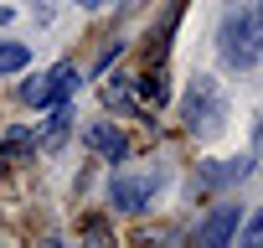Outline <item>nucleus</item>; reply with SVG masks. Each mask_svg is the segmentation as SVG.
Instances as JSON below:
<instances>
[{
	"instance_id": "6",
	"label": "nucleus",
	"mask_w": 263,
	"mask_h": 248,
	"mask_svg": "<svg viewBox=\"0 0 263 248\" xmlns=\"http://www.w3.org/2000/svg\"><path fill=\"white\" fill-rule=\"evenodd\" d=\"M88 145H93L103 161H124V155H129V140H124L119 124H88Z\"/></svg>"
},
{
	"instance_id": "3",
	"label": "nucleus",
	"mask_w": 263,
	"mask_h": 248,
	"mask_svg": "<svg viewBox=\"0 0 263 248\" xmlns=\"http://www.w3.org/2000/svg\"><path fill=\"white\" fill-rule=\"evenodd\" d=\"M72 83H78L72 62H57L52 73H42V78H31V83L21 88V103H31V109H42V103H62V98L72 93Z\"/></svg>"
},
{
	"instance_id": "12",
	"label": "nucleus",
	"mask_w": 263,
	"mask_h": 248,
	"mask_svg": "<svg viewBox=\"0 0 263 248\" xmlns=\"http://www.w3.org/2000/svg\"><path fill=\"white\" fill-rule=\"evenodd\" d=\"M6 21H11V6H0V26H6Z\"/></svg>"
},
{
	"instance_id": "10",
	"label": "nucleus",
	"mask_w": 263,
	"mask_h": 248,
	"mask_svg": "<svg viewBox=\"0 0 263 248\" xmlns=\"http://www.w3.org/2000/svg\"><path fill=\"white\" fill-rule=\"evenodd\" d=\"M237 248H263V207L242 222V233H237Z\"/></svg>"
},
{
	"instance_id": "5",
	"label": "nucleus",
	"mask_w": 263,
	"mask_h": 248,
	"mask_svg": "<svg viewBox=\"0 0 263 248\" xmlns=\"http://www.w3.org/2000/svg\"><path fill=\"white\" fill-rule=\"evenodd\" d=\"M237 238V207H212V217L196 227V248H227Z\"/></svg>"
},
{
	"instance_id": "13",
	"label": "nucleus",
	"mask_w": 263,
	"mask_h": 248,
	"mask_svg": "<svg viewBox=\"0 0 263 248\" xmlns=\"http://www.w3.org/2000/svg\"><path fill=\"white\" fill-rule=\"evenodd\" d=\"M83 6H108V0H83Z\"/></svg>"
},
{
	"instance_id": "4",
	"label": "nucleus",
	"mask_w": 263,
	"mask_h": 248,
	"mask_svg": "<svg viewBox=\"0 0 263 248\" xmlns=\"http://www.w3.org/2000/svg\"><path fill=\"white\" fill-rule=\"evenodd\" d=\"M155 191H160V176H114L108 202H114V207H124V212H140Z\"/></svg>"
},
{
	"instance_id": "9",
	"label": "nucleus",
	"mask_w": 263,
	"mask_h": 248,
	"mask_svg": "<svg viewBox=\"0 0 263 248\" xmlns=\"http://www.w3.org/2000/svg\"><path fill=\"white\" fill-rule=\"evenodd\" d=\"M31 145H36V135H31V130H11V135H6V145H0V161H16V155H26Z\"/></svg>"
},
{
	"instance_id": "8",
	"label": "nucleus",
	"mask_w": 263,
	"mask_h": 248,
	"mask_svg": "<svg viewBox=\"0 0 263 248\" xmlns=\"http://www.w3.org/2000/svg\"><path fill=\"white\" fill-rule=\"evenodd\" d=\"M67 124H72V114H67V109H57V114H52V124L42 130V140H36V145H42V150H57V145H62V135H67Z\"/></svg>"
},
{
	"instance_id": "7",
	"label": "nucleus",
	"mask_w": 263,
	"mask_h": 248,
	"mask_svg": "<svg viewBox=\"0 0 263 248\" xmlns=\"http://www.w3.org/2000/svg\"><path fill=\"white\" fill-rule=\"evenodd\" d=\"M31 62V47L26 42H0V73H21Z\"/></svg>"
},
{
	"instance_id": "1",
	"label": "nucleus",
	"mask_w": 263,
	"mask_h": 248,
	"mask_svg": "<svg viewBox=\"0 0 263 248\" xmlns=\"http://www.w3.org/2000/svg\"><path fill=\"white\" fill-rule=\"evenodd\" d=\"M217 47L227 67H253L263 57V0H232L217 26Z\"/></svg>"
},
{
	"instance_id": "11",
	"label": "nucleus",
	"mask_w": 263,
	"mask_h": 248,
	"mask_svg": "<svg viewBox=\"0 0 263 248\" xmlns=\"http://www.w3.org/2000/svg\"><path fill=\"white\" fill-rule=\"evenodd\" d=\"M248 171V161H217V171H206L212 181H232V176H242Z\"/></svg>"
},
{
	"instance_id": "2",
	"label": "nucleus",
	"mask_w": 263,
	"mask_h": 248,
	"mask_svg": "<svg viewBox=\"0 0 263 248\" xmlns=\"http://www.w3.org/2000/svg\"><path fill=\"white\" fill-rule=\"evenodd\" d=\"M186 124L201 130V135L222 130V93H217L212 78H196V83H191V93H186Z\"/></svg>"
}]
</instances>
